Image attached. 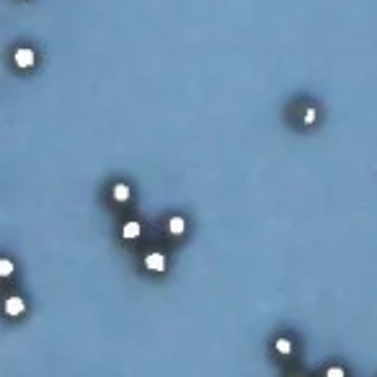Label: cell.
<instances>
[{
  "instance_id": "1",
  "label": "cell",
  "mask_w": 377,
  "mask_h": 377,
  "mask_svg": "<svg viewBox=\"0 0 377 377\" xmlns=\"http://www.w3.org/2000/svg\"><path fill=\"white\" fill-rule=\"evenodd\" d=\"M145 266L150 271H163L166 269V256L163 253H147L145 256Z\"/></svg>"
},
{
  "instance_id": "2",
  "label": "cell",
  "mask_w": 377,
  "mask_h": 377,
  "mask_svg": "<svg viewBox=\"0 0 377 377\" xmlns=\"http://www.w3.org/2000/svg\"><path fill=\"white\" fill-rule=\"evenodd\" d=\"M24 310H26V302L21 300V297H8L5 300V313L8 315H21Z\"/></svg>"
},
{
  "instance_id": "3",
  "label": "cell",
  "mask_w": 377,
  "mask_h": 377,
  "mask_svg": "<svg viewBox=\"0 0 377 377\" xmlns=\"http://www.w3.org/2000/svg\"><path fill=\"white\" fill-rule=\"evenodd\" d=\"M13 60H16V65H18V67H31L37 57H34V52H31V49H16Z\"/></svg>"
},
{
  "instance_id": "4",
  "label": "cell",
  "mask_w": 377,
  "mask_h": 377,
  "mask_svg": "<svg viewBox=\"0 0 377 377\" xmlns=\"http://www.w3.org/2000/svg\"><path fill=\"white\" fill-rule=\"evenodd\" d=\"M140 230H142V227H140V222H127V225H124V230H122V235L124 238H127V241H132V238H137V235H140Z\"/></svg>"
},
{
  "instance_id": "5",
  "label": "cell",
  "mask_w": 377,
  "mask_h": 377,
  "mask_svg": "<svg viewBox=\"0 0 377 377\" xmlns=\"http://www.w3.org/2000/svg\"><path fill=\"white\" fill-rule=\"evenodd\" d=\"M168 230L173 233V235H181L186 230V222L181 220V217H170V222H168Z\"/></svg>"
},
{
  "instance_id": "6",
  "label": "cell",
  "mask_w": 377,
  "mask_h": 377,
  "mask_svg": "<svg viewBox=\"0 0 377 377\" xmlns=\"http://www.w3.org/2000/svg\"><path fill=\"white\" fill-rule=\"evenodd\" d=\"M114 199H117V202H127L129 199V186L127 184H117V186H114Z\"/></svg>"
},
{
  "instance_id": "7",
  "label": "cell",
  "mask_w": 377,
  "mask_h": 377,
  "mask_svg": "<svg viewBox=\"0 0 377 377\" xmlns=\"http://www.w3.org/2000/svg\"><path fill=\"white\" fill-rule=\"evenodd\" d=\"M277 351L284 354V357H287V354H292V341H290V338H277Z\"/></svg>"
},
{
  "instance_id": "8",
  "label": "cell",
  "mask_w": 377,
  "mask_h": 377,
  "mask_svg": "<svg viewBox=\"0 0 377 377\" xmlns=\"http://www.w3.org/2000/svg\"><path fill=\"white\" fill-rule=\"evenodd\" d=\"M10 274H13V261L0 258V277H10Z\"/></svg>"
},
{
  "instance_id": "9",
  "label": "cell",
  "mask_w": 377,
  "mask_h": 377,
  "mask_svg": "<svg viewBox=\"0 0 377 377\" xmlns=\"http://www.w3.org/2000/svg\"><path fill=\"white\" fill-rule=\"evenodd\" d=\"M326 377H346V372L341 370V367H328L326 370Z\"/></svg>"
},
{
  "instance_id": "10",
  "label": "cell",
  "mask_w": 377,
  "mask_h": 377,
  "mask_svg": "<svg viewBox=\"0 0 377 377\" xmlns=\"http://www.w3.org/2000/svg\"><path fill=\"white\" fill-rule=\"evenodd\" d=\"M313 122H315V111L307 109V111H305V124H313Z\"/></svg>"
},
{
  "instance_id": "11",
  "label": "cell",
  "mask_w": 377,
  "mask_h": 377,
  "mask_svg": "<svg viewBox=\"0 0 377 377\" xmlns=\"http://www.w3.org/2000/svg\"><path fill=\"white\" fill-rule=\"evenodd\" d=\"M292 377H302V375H292Z\"/></svg>"
}]
</instances>
